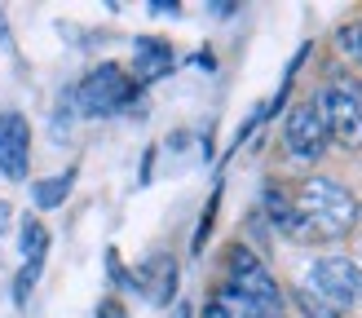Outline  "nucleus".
I'll list each match as a JSON object with an SVG mask.
<instances>
[{
    "label": "nucleus",
    "instance_id": "0eeeda50",
    "mask_svg": "<svg viewBox=\"0 0 362 318\" xmlns=\"http://www.w3.org/2000/svg\"><path fill=\"white\" fill-rule=\"evenodd\" d=\"M31 164V129L23 111H5L0 115V172L9 182H23Z\"/></svg>",
    "mask_w": 362,
    "mask_h": 318
},
{
    "label": "nucleus",
    "instance_id": "f3484780",
    "mask_svg": "<svg viewBox=\"0 0 362 318\" xmlns=\"http://www.w3.org/2000/svg\"><path fill=\"white\" fill-rule=\"evenodd\" d=\"M98 318H124V310H119V305H102Z\"/></svg>",
    "mask_w": 362,
    "mask_h": 318
},
{
    "label": "nucleus",
    "instance_id": "6e6552de",
    "mask_svg": "<svg viewBox=\"0 0 362 318\" xmlns=\"http://www.w3.org/2000/svg\"><path fill=\"white\" fill-rule=\"evenodd\" d=\"M18 247H23V274L13 278V300H18V305H27L31 283L40 278V270H45L49 230H45L40 221H35V217H23V221H18Z\"/></svg>",
    "mask_w": 362,
    "mask_h": 318
},
{
    "label": "nucleus",
    "instance_id": "a211bd4d",
    "mask_svg": "<svg viewBox=\"0 0 362 318\" xmlns=\"http://www.w3.org/2000/svg\"><path fill=\"white\" fill-rule=\"evenodd\" d=\"M204 318H226V314H221V310H216L212 300H208V305H204Z\"/></svg>",
    "mask_w": 362,
    "mask_h": 318
},
{
    "label": "nucleus",
    "instance_id": "6ab92c4d",
    "mask_svg": "<svg viewBox=\"0 0 362 318\" xmlns=\"http://www.w3.org/2000/svg\"><path fill=\"white\" fill-rule=\"evenodd\" d=\"M358 102H362V98H358Z\"/></svg>",
    "mask_w": 362,
    "mask_h": 318
},
{
    "label": "nucleus",
    "instance_id": "f257e3e1",
    "mask_svg": "<svg viewBox=\"0 0 362 318\" xmlns=\"http://www.w3.org/2000/svg\"><path fill=\"white\" fill-rule=\"evenodd\" d=\"M296 212H300V225H305V239H336V235H349L358 225V199L332 182V177H310L296 194Z\"/></svg>",
    "mask_w": 362,
    "mask_h": 318
},
{
    "label": "nucleus",
    "instance_id": "20e7f679",
    "mask_svg": "<svg viewBox=\"0 0 362 318\" xmlns=\"http://www.w3.org/2000/svg\"><path fill=\"white\" fill-rule=\"evenodd\" d=\"M314 106H318L322 124H327L332 141H340L345 151H362V102H358V93H349L340 84H327Z\"/></svg>",
    "mask_w": 362,
    "mask_h": 318
},
{
    "label": "nucleus",
    "instance_id": "7ed1b4c3",
    "mask_svg": "<svg viewBox=\"0 0 362 318\" xmlns=\"http://www.w3.org/2000/svg\"><path fill=\"white\" fill-rule=\"evenodd\" d=\"M305 292L318 296L322 305H332L340 314L349 305H362V270L349 257H322V261L310 265V274H305Z\"/></svg>",
    "mask_w": 362,
    "mask_h": 318
},
{
    "label": "nucleus",
    "instance_id": "ddd939ff",
    "mask_svg": "<svg viewBox=\"0 0 362 318\" xmlns=\"http://www.w3.org/2000/svg\"><path fill=\"white\" fill-rule=\"evenodd\" d=\"M71 182H76V172H58V177H45V182H35V190H31V199H35V208H58L62 199H66V190H71Z\"/></svg>",
    "mask_w": 362,
    "mask_h": 318
},
{
    "label": "nucleus",
    "instance_id": "423d86ee",
    "mask_svg": "<svg viewBox=\"0 0 362 318\" xmlns=\"http://www.w3.org/2000/svg\"><path fill=\"white\" fill-rule=\"evenodd\" d=\"M283 141H287V155L292 159H305V164H314V159L327 155V124H322L318 106L314 102H300L287 111V124H283Z\"/></svg>",
    "mask_w": 362,
    "mask_h": 318
},
{
    "label": "nucleus",
    "instance_id": "2eb2a0df",
    "mask_svg": "<svg viewBox=\"0 0 362 318\" xmlns=\"http://www.w3.org/2000/svg\"><path fill=\"white\" fill-rule=\"evenodd\" d=\"M296 300H300V310L310 314V318H340V314H336L332 305H322V300H318V296H310V292H305V288L296 292Z\"/></svg>",
    "mask_w": 362,
    "mask_h": 318
},
{
    "label": "nucleus",
    "instance_id": "f03ea898",
    "mask_svg": "<svg viewBox=\"0 0 362 318\" xmlns=\"http://www.w3.org/2000/svg\"><path fill=\"white\" fill-rule=\"evenodd\" d=\"M137 88H141V84H137L119 62H102V66H93V71H88V76L76 84L71 106H76L84 119H106V115L124 111V106L137 98Z\"/></svg>",
    "mask_w": 362,
    "mask_h": 318
},
{
    "label": "nucleus",
    "instance_id": "9d476101",
    "mask_svg": "<svg viewBox=\"0 0 362 318\" xmlns=\"http://www.w3.org/2000/svg\"><path fill=\"white\" fill-rule=\"evenodd\" d=\"M133 71H137L141 84L168 76V71H173V49L164 40H137V49H133Z\"/></svg>",
    "mask_w": 362,
    "mask_h": 318
},
{
    "label": "nucleus",
    "instance_id": "4468645a",
    "mask_svg": "<svg viewBox=\"0 0 362 318\" xmlns=\"http://www.w3.org/2000/svg\"><path fill=\"white\" fill-rule=\"evenodd\" d=\"M336 45H340V53H345V58L362 62V23L340 27V31H336Z\"/></svg>",
    "mask_w": 362,
    "mask_h": 318
},
{
    "label": "nucleus",
    "instance_id": "9b49d317",
    "mask_svg": "<svg viewBox=\"0 0 362 318\" xmlns=\"http://www.w3.org/2000/svg\"><path fill=\"white\" fill-rule=\"evenodd\" d=\"M265 212H269V221H274L283 235H292V239H305V225H300V212H296V199L287 194L283 186H265Z\"/></svg>",
    "mask_w": 362,
    "mask_h": 318
},
{
    "label": "nucleus",
    "instance_id": "1a4fd4ad",
    "mask_svg": "<svg viewBox=\"0 0 362 318\" xmlns=\"http://www.w3.org/2000/svg\"><path fill=\"white\" fill-rule=\"evenodd\" d=\"M133 288H141L155 305H168V300L177 296V261L173 257H151L146 265H141V274L133 278Z\"/></svg>",
    "mask_w": 362,
    "mask_h": 318
},
{
    "label": "nucleus",
    "instance_id": "39448f33",
    "mask_svg": "<svg viewBox=\"0 0 362 318\" xmlns=\"http://www.w3.org/2000/svg\"><path fill=\"white\" fill-rule=\"evenodd\" d=\"M230 283L257 300L265 318H279V314H283V296H279L274 274L265 270V261H257V257H252L247 247H239V243L230 247Z\"/></svg>",
    "mask_w": 362,
    "mask_h": 318
},
{
    "label": "nucleus",
    "instance_id": "f8f14e48",
    "mask_svg": "<svg viewBox=\"0 0 362 318\" xmlns=\"http://www.w3.org/2000/svg\"><path fill=\"white\" fill-rule=\"evenodd\" d=\"M212 305L221 310L226 318H265L257 300H252L247 292H239V288H234V283H226V288H221V292L212 296Z\"/></svg>",
    "mask_w": 362,
    "mask_h": 318
},
{
    "label": "nucleus",
    "instance_id": "dca6fc26",
    "mask_svg": "<svg viewBox=\"0 0 362 318\" xmlns=\"http://www.w3.org/2000/svg\"><path fill=\"white\" fill-rule=\"evenodd\" d=\"M9 217H13V208H9L5 199H0V235H5V230H9Z\"/></svg>",
    "mask_w": 362,
    "mask_h": 318
}]
</instances>
